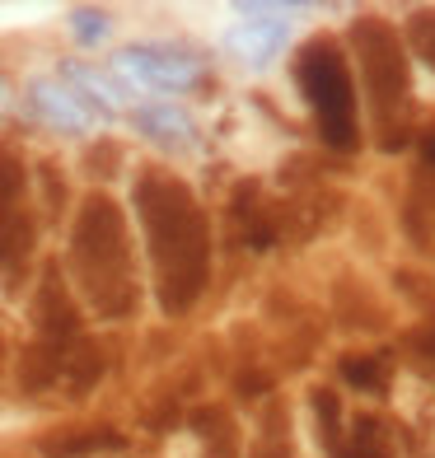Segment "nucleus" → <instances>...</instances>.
Segmentation results:
<instances>
[{
    "mask_svg": "<svg viewBox=\"0 0 435 458\" xmlns=\"http://www.w3.org/2000/svg\"><path fill=\"white\" fill-rule=\"evenodd\" d=\"M132 206L155 272V300L169 318L188 314L211 281V220L188 182L169 169H141Z\"/></svg>",
    "mask_w": 435,
    "mask_h": 458,
    "instance_id": "f257e3e1",
    "label": "nucleus"
},
{
    "mask_svg": "<svg viewBox=\"0 0 435 458\" xmlns=\"http://www.w3.org/2000/svg\"><path fill=\"white\" fill-rule=\"evenodd\" d=\"M66 267L71 281L80 290L98 318H132L141 304L136 285V258H132V234L127 216L108 192H90L80 201V211L71 220V243H66Z\"/></svg>",
    "mask_w": 435,
    "mask_h": 458,
    "instance_id": "f03ea898",
    "label": "nucleus"
},
{
    "mask_svg": "<svg viewBox=\"0 0 435 458\" xmlns=\"http://www.w3.org/2000/svg\"><path fill=\"white\" fill-rule=\"evenodd\" d=\"M351 52H356L361 89L370 122L380 131V150H403L412 136V66L398 29L384 14H361L351 19Z\"/></svg>",
    "mask_w": 435,
    "mask_h": 458,
    "instance_id": "7ed1b4c3",
    "label": "nucleus"
},
{
    "mask_svg": "<svg viewBox=\"0 0 435 458\" xmlns=\"http://www.w3.org/2000/svg\"><path fill=\"white\" fill-rule=\"evenodd\" d=\"M295 89L304 108L314 113V127L328 150L351 155L361 145V98L351 56L337 38H309L295 56Z\"/></svg>",
    "mask_w": 435,
    "mask_h": 458,
    "instance_id": "20e7f679",
    "label": "nucleus"
},
{
    "mask_svg": "<svg viewBox=\"0 0 435 458\" xmlns=\"http://www.w3.org/2000/svg\"><path fill=\"white\" fill-rule=\"evenodd\" d=\"M108 75L122 80L127 89H159L183 94L197 89L206 75V56L183 43H127L108 56Z\"/></svg>",
    "mask_w": 435,
    "mask_h": 458,
    "instance_id": "39448f33",
    "label": "nucleus"
},
{
    "mask_svg": "<svg viewBox=\"0 0 435 458\" xmlns=\"http://www.w3.org/2000/svg\"><path fill=\"white\" fill-rule=\"evenodd\" d=\"M243 19L225 33V52H230L239 66L248 71H267L272 61L286 52L290 43V10H300V5H235Z\"/></svg>",
    "mask_w": 435,
    "mask_h": 458,
    "instance_id": "423d86ee",
    "label": "nucleus"
},
{
    "mask_svg": "<svg viewBox=\"0 0 435 458\" xmlns=\"http://www.w3.org/2000/svg\"><path fill=\"white\" fill-rule=\"evenodd\" d=\"M29 108L43 117L52 131H66V136H85L103 122V113L75 85H66L61 75H33L29 80Z\"/></svg>",
    "mask_w": 435,
    "mask_h": 458,
    "instance_id": "0eeeda50",
    "label": "nucleus"
},
{
    "mask_svg": "<svg viewBox=\"0 0 435 458\" xmlns=\"http://www.w3.org/2000/svg\"><path fill=\"white\" fill-rule=\"evenodd\" d=\"M33 332H38V342H47V346H71L80 337V304L71 295L66 276H61V267H47L43 281H38Z\"/></svg>",
    "mask_w": 435,
    "mask_h": 458,
    "instance_id": "6e6552de",
    "label": "nucleus"
},
{
    "mask_svg": "<svg viewBox=\"0 0 435 458\" xmlns=\"http://www.w3.org/2000/svg\"><path fill=\"white\" fill-rule=\"evenodd\" d=\"M132 122H136V131L150 145H159L164 155H192L201 145L197 117L188 108H178V103H141Z\"/></svg>",
    "mask_w": 435,
    "mask_h": 458,
    "instance_id": "1a4fd4ad",
    "label": "nucleus"
},
{
    "mask_svg": "<svg viewBox=\"0 0 435 458\" xmlns=\"http://www.w3.org/2000/svg\"><path fill=\"white\" fill-rule=\"evenodd\" d=\"M33 243H38V225L24 206H10L0 211V276L14 281L19 272L29 267L33 258Z\"/></svg>",
    "mask_w": 435,
    "mask_h": 458,
    "instance_id": "9d476101",
    "label": "nucleus"
},
{
    "mask_svg": "<svg viewBox=\"0 0 435 458\" xmlns=\"http://www.w3.org/2000/svg\"><path fill=\"white\" fill-rule=\"evenodd\" d=\"M56 75L66 80V85H75L80 94H85V98L94 103V108L103 113V122H113V117H117V108H122V94H127V89H117L108 75H98L94 66H80V61H66V66H61Z\"/></svg>",
    "mask_w": 435,
    "mask_h": 458,
    "instance_id": "9b49d317",
    "label": "nucleus"
},
{
    "mask_svg": "<svg viewBox=\"0 0 435 458\" xmlns=\"http://www.w3.org/2000/svg\"><path fill=\"white\" fill-rule=\"evenodd\" d=\"M192 430L206 440V458H243L239 449V430L225 407H197L192 411Z\"/></svg>",
    "mask_w": 435,
    "mask_h": 458,
    "instance_id": "f8f14e48",
    "label": "nucleus"
},
{
    "mask_svg": "<svg viewBox=\"0 0 435 458\" xmlns=\"http://www.w3.org/2000/svg\"><path fill=\"white\" fill-rule=\"evenodd\" d=\"M103 449H122V435L108 426H85V430H61L52 440H43V458H90Z\"/></svg>",
    "mask_w": 435,
    "mask_h": 458,
    "instance_id": "ddd939ff",
    "label": "nucleus"
},
{
    "mask_svg": "<svg viewBox=\"0 0 435 458\" xmlns=\"http://www.w3.org/2000/svg\"><path fill=\"white\" fill-rule=\"evenodd\" d=\"M328 458H393V449H388L384 426L375 421V416H356V421L342 430L337 449L328 454Z\"/></svg>",
    "mask_w": 435,
    "mask_h": 458,
    "instance_id": "4468645a",
    "label": "nucleus"
},
{
    "mask_svg": "<svg viewBox=\"0 0 435 458\" xmlns=\"http://www.w3.org/2000/svg\"><path fill=\"white\" fill-rule=\"evenodd\" d=\"M248 458H295V445H290V411H286L281 398L267 403L262 430H258L253 449H248Z\"/></svg>",
    "mask_w": 435,
    "mask_h": 458,
    "instance_id": "2eb2a0df",
    "label": "nucleus"
},
{
    "mask_svg": "<svg viewBox=\"0 0 435 458\" xmlns=\"http://www.w3.org/2000/svg\"><path fill=\"white\" fill-rule=\"evenodd\" d=\"M61 351L66 346H47V342H33L24 356H19V388L24 393H43L61 379Z\"/></svg>",
    "mask_w": 435,
    "mask_h": 458,
    "instance_id": "dca6fc26",
    "label": "nucleus"
},
{
    "mask_svg": "<svg viewBox=\"0 0 435 458\" xmlns=\"http://www.w3.org/2000/svg\"><path fill=\"white\" fill-rule=\"evenodd\" d=\"M388 356L384 351H370V356H342V379L351 388H361V393H384L388 388Z\"/></svg>",
    "mask_w": 435,
    "mask_h": 458,
    "instance_id": "f3484780",
    "label": "nucleus"
},
{
    "mask_svg": "<svg viewBox=\"0 0 435 458\" xmlns=\"http://www.w3.org/2000/svg\"><path fill=\"white\" fill-rule=\"evenodd\" d=\"M66 29H71V38H75L80 47H98L103 38L113 33V14L98 10V5H75L66 14Z\"/></svg>",
    "mask_w": 435,
    "mask_h": 458,
    "instance_id": "a211bd4d",
    "label": "nucleus"
},
{
    "mask_svg": "<svg viewBox=\"0 0 435 458\" xmlns=\"http://www.w3.org/2000/svg\"><path fill=\"white\" fill-rule=\"evenodd\" d=\"M24 187H29L24 155H19L14 145L0 140V211H10V206H19V197H24Z\"/></svg>",
    "mask_w": 435,
    "mask_h": 458,
    "instance_id": "6ab92c4d",
    "label": "nucleus"
},
{
    "mask_svg": "<svg viewBox=\"0 0 435 458\" xmlns=\"http://www.w3.org/2000/svg\"><path fill=\"white\" fill-rule=\"evenodd\" d=\"M314 416H319V445L333 454L342 440V398L333 388H314Z\"/></svg>",
    "mask_w": 435,
    "mask_h": 458,
    "instance_id": "aec40b11",
    "label": "nucleus"
},
{
    "mask_svg": "<svg viewBox=\"0 0 435 458\" xmlns=\"http://www.w3.org/2000/svg\"><path fill=\"white\" fill-rule=\"evenodd\" d=\"M403 47H412L435 71V10H417L407 19V43Z\"/></svg>",
    "mask_w": 435,
    "mask_h": 458,
    "instance_id": "412c9836",
    "label": "nucleus"
},
{
    "mask_svg": "<svg viewBox=\"0 0 435 458\" xmlns=\"http://www.w3.org/2000/svg\"><path fill=\"white\" fill-rule=\"evenodd\" d=\"M431 356H435V346H431Z\"/></svg>",
    "mask_w": 435,
    "mask_h": 458,
    "instance_id": "4be33fe9",
    "label": "nucleus"
}]
</instances>
